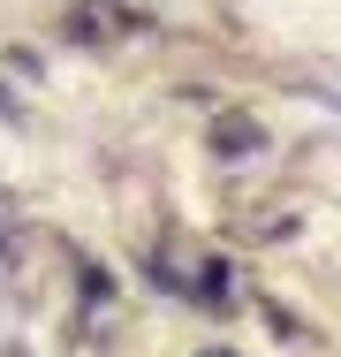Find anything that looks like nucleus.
<instances>
[{
  "instance_id": "nucleus-1",
  "label": "nucleus",
  "mask_w": 341,
  "mask_h": 357,
  "mask_svg": "<svg viewBox=\"0 0 341 357\" xmlns=\"http://www.w3.org/2000/svg\"><path fill=\"white\" fill-rule=\"evenodd\" d=\"M220 144H228V152H243V144H258V130H251V122H220Z\"/></svg>"
}]
</instances>
